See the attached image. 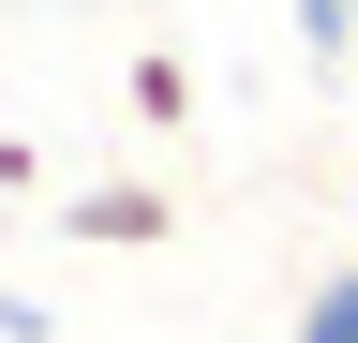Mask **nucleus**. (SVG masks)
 Segmentation results:
<instances>
[{
	"label": "nucleus",
	"instance_id": "nucleus-4",
	"mask_svg": "<svg viewBox=\"0 0 358 343\" xmlns=\"http://www.w3.org/2000/svg\"><path fill=\"white\" fill-rule=\"evenodd\" d=\"M299 45L313 60H358V0H299Z\"/></svg>",
	"mask_w": 358,
	"mask_h": 343
},
{
	"label": "nucleus",
	"instance_id": "nucleus-1",
	"mask_svg": "<svg viewBox=\"0 0 358 343\" xmlns=\"http://www.w3.org/2000/svg\"><path fill=\"white\" fill-rule=\"evenodd\" d=\"M60 224H75V239H105V254H150V239L179 224V209H164L150 180H105V194H75V209H60Z\"/></svg>",
	"mask_w": 358,
	"mask_h": 343
},
{
	"label": "nucleus",
	"instance_id": "nucleus-2",
	"mask_svg": "<svg viewBox=\"0 0 358 343\" xmlns=\"http://www.w3.org/2000/svg\"><path fill=\"white\" fill-rule=\"evenodd\" d=\"M299 343H358V254H343V269H313V298H299Z\"/></svg>",
	"mask_w": 358,
	"mask_h": 343
},
{
	"label": "nucleus",
	"instance_id": "nucleus-3",
	"mask_svg": "<svg viewBox=\"0 0 358 343\" xmlns=\"http://www.w3.org/2000/svg\"><path fill=\"white\" fill-rule=\"evenodd\" d=\"M134 119H194V75H179L164 45H150V60H134Z\"/></svg>",
	"mask_w": 358,
	"mask_h": 343
}]
</instances>
